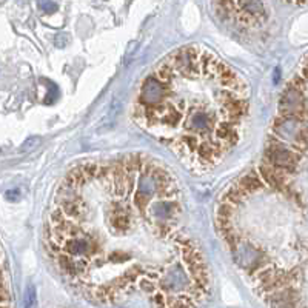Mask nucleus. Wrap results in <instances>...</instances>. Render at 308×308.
I'll return each instance as SVG.
<instances>
[{
  "label": "nucleus",
  "mask_w": 308,
  "mask_h": 308,
  "mask_svg": "<svg viewBox=\"0 0 308 308\" xmlns=\"http://www.w3.org/2000/svg\"><path fill=\"white\" fill-rule=\"evenodd\" d=\"M2 308H12V295L9 293V278L8 271L3 273V302Z\"/></svg>",
  "instance_id": "obj_3"
},
{
  "label": "nucleus",
  "mask_w": 308,
  "mask_h": 308,
  "mask_svg": "<svg viewBox=\"0 0 308 308\" xmlns=\"http://www.w3.org/2000/svg\"><path fill=\"white\" fill-rule=\"evenodd\" d=\"M182 216L177 179L154 159L89 162L57 187L45 245L66 284L94 304L145 295L153 308H197L210 268Z\"/></svg>",
  "instance_id": "obj_1"
},
{
  "label": "nucleus",
  "mask_w": 308,
  "mask_h": 308,
  "mask_svg": "<svg viewBox=\"0 0 308 308\" xmlns=\"http://www.w3.org/2000/svg\"><path fill=\"white\" fill-rule=\"evenodd\" d=\"M35 292H34V287L29 285L28 287V292H26V308H35Z\"/></svg>",
  "instance_id": "obj_4"
},
{
  "label": "nucleus",
  "mask_w": 308,
  "mask_h": 308,
  "mask_svg": "<svg viewBox=\"0 0 308 308\" xmlns=\"http://www.w3.org/2000/svg\"><path fill=\"white\" fill-rule=\"evenodd\" d=\"M250 86L207 48L188 45L162 60L140 85L134 120L194 171L211 170L236 147Z\"/></svg>",
  "instance_id": "obj_2"
}]
</instances>
